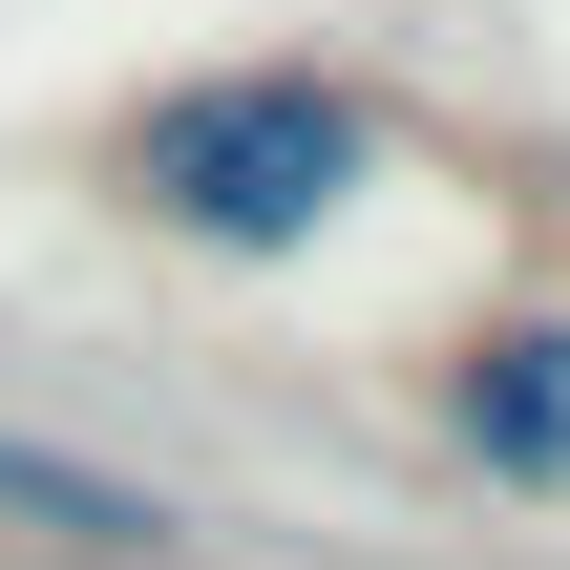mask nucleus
<instances>
[{
	"label": "nucleus",
	"instance_id": "f03ea898",
	"mask_svg": "<svg viewBox=\"0 0 570 570\" xmlns=\"http://www.w3.org/2000/svg\"><path fill=\"white\" fill-rule=\"evenodd\" d=\"M423 423L508 487V508H570V317L550 296H508V317H465L444 360H423Z\"/></svg>",
	"mask_w": 570,
	"mask_h": 570
},
{
	"label": "nucleus",
	"instance_id": "7ed1b4c3",
	"mask_svg": "<svg viewBox=\"0 0 570 570\" xmlns=\"http://www.w3.org/2000/svg\"><path fill=\"white\" fill-rule=\"evenodd\" d=\"M0 529H42V550H169L190 508L127 487V465H85V444H21V423H0Z\"/></svg>",
	"mask_w": 570,
	"mask_h": 570
},
{
	"label": "nucleus",
	"instance_id": "f257e3e1",
	"mask_svg": "<svg viewBox=\"0 0 570 570\" xmlns=\"http://www.w3.org/2000/svg\"><path fill=\"white\" fill-rule=\"evenodd\" d=\"M85 169H106L127 233H169V254H212V275H275V254H317V233L402 169V106H381L360 63L275 42V63H190V85H148Z\"/></svg>",
	"mask_w": 570,
	"mask_h": 570
}]
</instances>
